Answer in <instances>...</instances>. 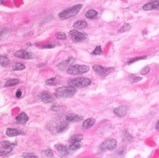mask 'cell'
Here are the masks:
<instances>
[{
    "instance_id": "obj_27",
    "label": "cell",
    "mask_w": 159,
    "mask_h": 158,
    "mask_svg": "<svg viewBox=\"0 0 159 158\" xmlns=\"http://www.w3.org/2000/svg\"><path fill=\"white\" fill-rule=\"evenodd\" d=\"M2 146H6V148H15L17 144L16 143H10V141H4L1 143Z\"/></svg>"
},
{
    "instance_id": "obj_37",
    "label": "cell",
    "mask_w": 159,
    "mask_h": 158,
    "mask_svg": "<svg viewBox=\"0 0 159 158\" xmlns=\"http://www.w3.org/2000/svg\"><path fill=\"white\" fill-rule=\"evenodd\" d=\"M16 97L19 98V99H20V98L22 97V91H21V90H18V91L16 92Z\"/></svg>"
},
{
    "instance_id": "obj_15",
    "label": "cell",
    "mask_w": 159,
    "mask_h": 158,
    "mask_svg": "<svg viewBox=\"0 0 159 158\" xmlns=\"http://www.w3.org/2000/svg\"><path fill=\"white\" fill-rule=\"evenodd\" d=\"M27 120H28V116H27L26 113H24V112H22L21 114H19V115L16 117V121L21 124L26 123Z\"/></svg>"
},
{
    "instance_id": "obj_23",
    "label": "cell",
    "mask_w": 159,
    "mask_h": 158,
    "mask_svg": "<svg viewBox=\"0 0 159 158\" xmlns=\"http://www.w3.org/2000/svg\"><path fill=\"white\" fill-rule=\"evenodd\" d=\"M73 26H74L75 28H84L87 26V23L84 21H77L76 23H74Z\"/></svg>"
},
{
    "instance_id": "obj_29",
    "label": "cell",
    "mask_w": 159,
    "mask_h": 158,
    "mask_svg": "<svg viewBox=\"0 0 159 158\" xmlns=\"http://www.w3.org/2000/svg\"><path fill=\"white\" fill-rule=\"evenodd\" d=\"M58 83V79L57 78H52V79H48L46 81V85H56Z\"/></svg>"
},
{
    "instance_id": "obj_1",
    "label": "cell",
    "mask_w": 159,
    "mask_h": 158,
    "mask_svg": "<svg viewBox=\"0 0 159 158\" xmlns=\"http://www.w3.org/2000/svg\"><path fill=\"white\" fill-rule=\"evenodd\" d=\"M83 5L82 4H76L74 6L68 8V9L62 11V13H60L59 14V17L60 19H62V20H65V19H68V18H71L73 17V16L77 15L78 12L81 10V8Z\"/></svg>"
},
{
    "instance_id": "obj_35",
    "label": "cell",
    "mask_w": 159,
    "mask_h": 158,
    "mask_svg": "<svg viewBox=\"0 0 159 158\" xmlns=\"http://www.w3.org/2000/svg\"><path fill=\"white\" fill-rule=\"evenodd\" d=\"M149 67H146L144 69H142V71H141V74L144 75V74H147V73L149 72Z\"/></svg>"
},
{
    "instance_id": "obj_9",
    "label": "cell",
    "mask_w": 159,
    "mask_h": 158,
    "mask_svg": "<svg viewBox=\"0 0 159 158\" xmlns=\"http://www.w3.org/2000/svg\"><path fill=\"white\" fill-rule=\"evenodd\" d=\"M74 62V59L73 58H69L67 60H65V62H61L60 64H58V67H59L60 69H68L69 67H71V64Z\"/></svg>"
},
{
    "instance_id": "obj_28",
    "label": "cell",
    "mask_w": 159,
    "mask_h": 158,
    "mask_svg": "<svg viewBox=\"0 0 159 158\" xmlns=\"http://www.w3.org/2000/svg\"><path fill=\"white\" fill-rule=\"evenodd\" d=\"M103 53V50H102V47L101 46H97V47L95 48V50L93 51V55L95 56H98V55H101V54Z\"/></svg>"
},
{
    "instance_id": "obj_5",
    "label": "cell",
    "mask_w": 159,
    "mask_h": 158,
    "mask_svg": "<svg viewBox=\"0 0 159 158\" xmlns=\"http://www.w3.org/2000/svg\"><path fill=\"white\" fill-rule=\"evenodd\" d=\"M117 146V141L114 139H109V140L105 141L101 144V148L103 150H113Z\"/></svg>"
},
{
    "instance_id": "obj_32",
    "label": "cell",
    "mask_w": 159,
    "mask_h": 158,
    "mask_svg": "<svg viewBox=\"0 0 159 158\" xmlns=\"http://www.w3.org/2000/svg\"><path fill=\"white\" fill-rule=\"evenodd\" d=\"M43 153H44L46 156H48V157H52L54 155V153H53V151H52V149H45L44 151H43Z\"/></svg>"
},
{
    "instance_id": "obj_21",
    "label": "cell",
    "mask_w": 159,
    "mask_h": 158,
    "mask_svg": "<svg viewBox=\"0 0 159 158\" xmlns=\"http://www.w3.org/2000/svg\"><path fill=\"white\" fill-rule=\"evenodd\" d=\"M83 140V136L82 135H75V136H72L70 138L69 141L71 143H79L80 141Z\"/></svg>"
},
{
    "instance_id": "obj_33",
    "label": "cell",
    "mask_w": 159,
    "mask_h": 158,
    "mask_svg": "<svg viewBox=\"0 0 159 158\" xmlns=\"http://www.w3.org/2000/svg\"><path fill=\"white\" fill-rule=\"evenodd\" d=\"M56 36L58 39H65L67 38V34L64 33V32H59V33H57Z\"/></svg>"
},
{
    "instance_id": "obj_2",
    "label": "cell",
    "mask_w": 159,
    "mask_h": 158,
    "mask_svg": "<svg viewBox=\"0 0 159 158\" xmlns=\"http://www.w3.org/2000/svg\"><path fill=\"white\" fill-rule=\"evenodd\" d=\"M76 90L73 87L70 86H64L60 87L56 90V96L60 98H70L75 94Z\"/></svg>"
},
{
    "instance_id": "obj_31",
    "label": "cell",
    "mask_w": 159,
    "mask_h": 158,
    "mask_svg": "<svg viewBox=\"0 0 159 158\" xmlns=\"http://www.w3.org/2000/svg\"><path fill=\"white\" fill-rule=\"evenodd\" d=\"M130 24H125L124 26H122L121 28L119 29V32H124V31H127V30H129V29H130Z\"/></svg>"
},
{
    "instance_id": "obj_14",
    "label": "cell",
    "mask_w": 159,
    "mask_h": 158,
    "mask_svg": "<svg viewBox=\"0 0 159 158\" xmlns=\"http://www.w3.org/2000/svg\"><path fill=\"white\" fill-rule=\"evenodd\" d=\"M56 149L58 150V152H59V154L61 155V156H65V155L67 154V148L65 146H64V144H57L56 146Z\"/></svg>"
},
{
    "instance_id": "obj_19",
    "label": "cell",
    "mask_w": 159,
    "mask_h": 158,
    "mask_svg": "<svg viewBox=\"0 0 159 158\" xmlns=\"http://www.w3.org/2000/svg\"><path fill=\"white\" fill-rule=\"evenodd\" d=\"M85 16H86V18H88V19H94L98 16V12L94 9H91V10L87 11Z\"/></svg>"
},
{
    "instance_id": "obj_20",
    "label": "cell",
    "mask_w": 159,
    "mask_h": 158,
    "mask_svg": "<svg viewBox=\"0 0 159 158\" xmlns=\"http://www.w3.org/2000/svg\"><path fill=\"white\" fill-rule=\"evenodd\" d=\"M67 128V121H62L61 123L57 126L58 132H64V131Z\"/></svg>"
},
{
    "instance_id": "obj_12",
    "label": "cell",
    "mask_w": 159,
    "mask_h": 158,
    "mask_svg": "<svg viewBox=\"0 0 159 158\" xmlns=\"http://www.w3.org/2000/svg\"><path fill=\"white\" fill-rule=\"evenodd\" d=\"M22 134H24V132H22V131L19 129H15V128H8L6 131V135L8 137H16V136L22 135Z\"/></svg>"
},
{
    "instance_id": "obj_7",
    "label": "cell",
    "mask_w": 159,
    "mask_h": 158,
    "mask_svg": "<svg viewBox=\"0 0 159 158\" xmlns=\"http://www.w3.org/2000/svg\"><path fill=\"white\" fill-rule=\"evenodd\" d=\"M93 69H94L96 72H98L99 74H102L103 76L108 75L109 73L114 70V69H112V67H108V69H106V67H101V65H97V64L93 67Z\"/></svg>"
},
{
    "instance_id": "obj_17",
    "label": "cell",
    "mask_w": 159,
    "mask_h": 158,
    "mask_svg": "<svg viewBox=\"0 0 159 158\" xmlns=\"http://www.w3.org/2000/svg\"><path fill=\"white\" fill-rule=\"evenodd\" d=\"M96 120L94 118H88L83 122V129H89L95 124Z\"/></svg>"
},
{
    "instance_id": "obj_16",
    "label": "cell",
    "mask_w": 159,
    "mask_h": 158,
    "mask_svg": "<svg viewBox=\"0 0 159 158\" xmlns=\"http://www.w3.org/2000/svg\"><path fill=\"white\" fill-rule=\"evenodd\" d=\"M40 99L42 102H44V103H52V102H54V97L52 96V95H50L49 93H43V94H41V96H40Z\"/></svg>"
},
{
    "instance_id": "obj_4",
    "label": "cell",
    "mask_w": 159,
    "mask_h": 158,
    "mask_svg": "<svg viewBox=\"0 0 159 158\" xmlns=\"http://www.w3.org/2000/svg\"><path fill=\"white\" fill-rule=\"evenodd\" d=\"M92 83L91 79L86 78V77H80L76 78L74 80H71L69 82V86L76 88V87H87Z\"/></svg>"
},
{
    "instance_id": "obj_30",
    "label": "cell",
    "mask_w": 159,
    "mask_h": 158,
    "mask_svg": "<svg viewBox=\"0 0 159 158\" xmlns=\"http://www.w3.org/2000/svg\"><path fill=\"white\" fill-rule=\"evenodd\" d=\"M144 59H147V57H146V56L138 57V58H134L133 60H130V61L128 62V64H133V62H137V61H140V60H144Z\"/></svg>"
},
{
    "instance_id": "obj_34",
    "label": "cell",
    "mask_w": 159,
    "mask_h": 158,
    "mask_svg": "<svg viewBox=\"0 0 159 158\" xmlns=\"http://www.w3.org/2000/svg\"><path fill=\"white\" fill-rule=\"evenodd\" d=\"M23 157L24 158H38L36 155H34V154H32V153H24Z\"/></svg>"
},
{
    "instance_id": "obj_38",
    "label": "cell",
    "mask_w": 159,
    "mask_h": 158,
    "mask_svg": "<svg viewBox=\"0 0 159 158\" xmlns=\"http://www.w3.org/2000/svg\"><path fill=\"white\" fill-rule=\"evenodd\" d=\"M54 45H46V46H43L42 48H53Z\"/></svg>"
},
{
    "instance_id": "obj_13",
    "label": "cell",
    "mask_w": 159,
    "mask_h": 158,
    "mask_svg": "<svg viewBox=\"0 0 159 158\" xmlns=\"http://www.w3.org/2000/svg\"><path fill=\"white\" fill-rule=\"evenodd\" d=\"M113 112L116 114L117 116L122 117V116H125L126 113H127V108H126L125 107H123V105H121V107H118L115 108V109L113 110Z\"/></svg>"
},
{
    "instance_id": "obj_10",
    "label": "cell",
    "mask_w": 159,
    "mask_h": 158,
    "mask_svg": "<svg viewBox=\"0 0 159 158\" xmlns=\"http://www.w3.org/2000/svg\"><path fill=\"white\" fill-rule=\"evenodd\" d=\"M142 9H144V11L159 9V1H151V2H149V3H147L146 5H144Z\"/></svg>"
},
{
    "instance_id": "obj_18",
    "label": "cell",
    "mask_w": 159,
    "mask_h": 158,
    "mask_svg": "<svg viewBox=\"0 0 159 158\" xmlns=\"http://www.w3.org/2000/svg\"><path fill=\"white\" fill-rule=\"evenodd\" d=\"M20 83V80L17 78H13V79H9L7 80V82L5 83V87H12V86H15L17 84Z\"/></svg>"
},
{
    "instance_id": "obj_26",
    "label": "cell",
    "mask_w": 159,
    "mask_h": 158,
    "mask_svg": "<svg viewBox=\"0 0 159 158\" xmlns=\"http://www.w3.org/2000/svg\"><path fill=\"white\" fill-rule=\"evenodd\" d=\"M9 64V59L6 56H1L0 57V65L2 67H6Z\"/></svg>"
},
{
    "instance_id": "obj_25",
    "label": "cell",
    "mask_w": 159,
    "mask_h": 158,
    "mask_svg": "<svg viewBox=\"0 0 159 158\" xmlns=\"http://www.w3.org/2000/svg\"><path fill=\"white\" fill-rule=\"evenodd\" d=\"M81 148V144L79 143H71L69 146H68V150L69 151H76L77 149Z\"/></svg>"
},
{
    "instance_id": "obj_3",
    "label": "cell",
    "mask_w": 159,
    "mask_h": 158,
    "mask_svg": "<svg viewBox=\"0 0 159 158\" xmlns=\"http://www.w3.org/2000/svg\"><path fill=\"white\" fill-rule=\"evenodd\" d=\"M89 70H90V67L88 65L75 64V65H71L69 69H67V73L71 75H76V74H82V73L88 72Z\"/></svg>"
},
{
    "instance_id": "obj_39",
    "label": "cell",
    "mask_w": 159,
    "mask_h": 158,
    "mask_svg": "<svg viewBox=\"0 0 159 158\" xmlns=\"http://www.w3.org/2000/svg\"><path fill=\"white\" fill-rule=\"evenodd\" d=\"M155 128H156V130L159 131V121L157 122V123H156V126H155Z\"/></svg>"
},
{
    "instance_id": "obj_11",
    "label": "cell",
    "mask_w": 159,
    "mask_h": 158,
    "mask_svg": "<svg viewBox=\"0 0 159 158\" xmlns=\"http://www.w3.org/2000/svg\"><path fill=\"white\" fill-rule=\"evenodd\" d=\"M65 119H67V121L69 122H80L83 120V116L76 115L74 113H69L65 116Z\"/></svg>"
},
{
    "instance_id": "obj_22",
    "label": "cell",
    "mask_w": 159,
    "mask_h": 158,
    "mask_svg": "<svg viewBox=\"0 0 159 158\" xmlns=\"http://www.w3.org/2000/svg\"><path fill=\"white\" fill-rule=\"evenodd\" d=\"M14 148H6V146H1L0 148V155H6L8 153H10L11 151L13 150Z\"/></svg>"
},
{
    "instance_id": "obj_36",
    "label": "cell",
    "mask_w": 159,
    "mask_h": 158,
    "mask_svg": "<svg viewBox=\"0 0 159 158\" xmlns=\"http://www.w3.org/2000/svg\"><path fill=\"white\" fill-rule=\"evenodd\" d=\"M6 31H8L7 28H5V29H3V30L0 31V39H1V38L3 37V35L5 34V32H6Z\"/></svg>"
},
{
    "instance_id": "obj_40",
    "label": "cell",
    "mask_w": 159,
    "mask_h": 158,
    "mask_svg": "<svg viewBox=\"0 0 159 158\" xmlns=\"http://www.w3.org/2000/svg\"><path fill=\"white\" fill-rule=\"evenodd\" d=\"M2 3V1H0V4H1Z\"/></svg>"
},
{
    "instance_id": "obj_24",
    "label": "cell",
    "mask_w": 159,
    "mask_h": 158,
    "mask_svg": "<svg viewBox=\"0 0 159 158\" xmlns=\"http://www.w3.org/2000/svg\"><path fill=\"white\" fill-rule=\"evenodd\" d=\"M12 69H13V70H23L26 69V65L21 64V62H16V64H13Z\"/></svg>"
},
{
    "instance_id": "obj_8",
    "label": "cell",
    "mask_w": 159,
    "mask_h": 158,
    "mask_svg": "<svg viewBox=\"0 0 159 158\" xmlns=\"http://www.w3.org/2000/svg\"><path fill=\"white\" fill-rule=\"evenodd\" d=\"M15 57L19 59H24V60H31L32 59V54L24 50H19L15 53Z\"/></svg>"
},
{
    "instance_id": "obj_6",
    "label": "cell",
    "mask_w": 159,
    "mask_h": 158,
    "mask_svg": "<svg viewBox=\"0 0 159 158\" xmlns=\"http://www.w3.org/2000/svg\"><path fill=\"white\" fill-rule=\"evenodd\" d=\"M69 34H70L71 38H72V40L75 42H82L83 40L86 39V35L81 33V32H79L78 30H76V29L70 30Z\"/></svg>"
}]
</instances>
